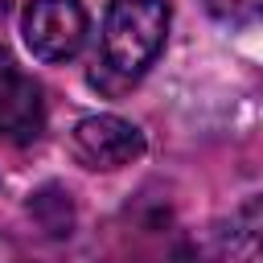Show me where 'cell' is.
Wrapping results in <instances>:
<instances>
[{"mask_svg":"<svg viewBox=\"0 0 263 263\" xmlns=\"http://www.w3.org/2000/svg\"><path fill=\"white\" fill-rule=\"evenodd\" d=\"M164 37H168V0H111L103 16L90 86H99L103 95L132 90L160 58Z\"/></svg>","mask_w":263,"mask_h":263,"instance_id":"cell-1","label":"cell"},{"mask_svg":"<svg viewBox=\"0 0 263 263\" xmlns=\"http://www.w3.org/2000/svg\"><path fill=\"white\" fill-rule=\"evenodd\" d=\"M99 263H197V251L181 230L173 205L140 193L107 222Z\"/></svg>","mask_w":263,"mask_h":263,"instance_id":"cell-2","label":"cell"},{"mask_svg":"<svg viewBox=\"0 0 263 263\" xmlns=\"http://www.w3.org/2000/svg\"><path fill=\"white\" fill-rule=\"evenodd\" d=\"M21 33L37 62H70L86 41V8L78 0H29Z\"/></svg>","mask_w":263,"mask_h":263,"instance_id":"cell-3","label":"cell"},{"mask_svg":"<svg viewBox=\"0 0 263 263\" xmlns=\"http://www.w3.org/2000/svg\"><path fill=\"white\" fill-rule=\"evenodd\" d=\"M144 132L119 115H86L70 132V152L82 168H123L144 156Z\"/></svg>","mask_w":263,"mask_h":263,"instance_id":"cell-4","label":"cell"},{"mask_svg":"<svg viewBox=\"0 0 263 263\" xmlns=\"http://www.w3.org/2000/svg\"><path fill=\"white\" fill-rule=\"evenodd\" d=\"M45 127V90L0 49V144H33Z\"/></svg>","mask_w":263,"mask_h":263,"instance_id":"cell-5","label":"cell"},{"mask_svg":"<svg viewBox=\"0 0 263 263\" xmlns=\"http://www.w3.org/2000/svg\"><path fill=\"white\" fill-rule=\"evenodd\" d=\"M205 263H263L259 255V197H247L230 210L210 234Z\"/></svg>","mask_w":263,"mask_h":263,"instance_id":"cell-6","label":"cell"},{"mask_svg":"<svg viewBox=\"0 0 263 263\" xmlns=\"http://www.w3.org/2000/svg\"><path fill=\"white\" fill-rule=\"evenodd\" d=\"M210 8V16L226 21V25H251L259 16V0H201Z\"/></svg>","mask_w":263,"mask_h":263,"instance_id":"cell-7","label":"cell"},{"mask_svg":"<svg viewBox=\"0 0 263 263\" xmlns=\"http://www.w3.org/2000/svg\"><path fill=\"white\" fill-rule=\"evenodd\" d=\"M8 8H12V0H0V16H4V12H8Z\"/></svg>","mask_w":263,"mask_h":263,"instance_id":"cell-8","label":"cell"}]
</instances>
